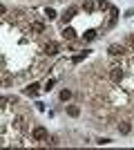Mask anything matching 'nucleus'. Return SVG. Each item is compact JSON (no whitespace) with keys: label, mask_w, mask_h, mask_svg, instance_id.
Masks as SVG:
<instances>
[{"label":"nucleus","mask_w":134,"mask_h":150,"mask_svg":"<svg viewBox=\"0 0 134 150\" xmlns=\"http://www.w3.org/2000/svg\"><path fill=\"white\" fill-rule=\"evenodd\" d=\"M51 88H54V81H47V83H45V90H47V92H49Z\"/></svg>","instance_id":"nucleus-16"},{"label":"nucleus","mask_w":134,"mask_h":150,"mask_svg":"<svg viewBox=\"0 0 134 150\" xmlns=\"http://www.w3.org/2000/svg\"><path fill=\"white\" fill-rule=\"evenodd\" d=\"M67 114H69V117H78V114H81V110H78L76 105H69V108H67Z\"/></svg>","instance_id":"nucleus-9"},{"label":"nucleus","mask_w":134,"mask_h":150,"mask_svg":"<svg viewBox=\"0 0 134 150\" xmlns=\"http://www.w3.org/2000/svg\"><path fill=\"white\" fill-rule=\"evenodd\" d=\"M83 9H85V11H92V9H94V2H92V0H85Z\"/></svg>","instance_id":"nucleus-12"},{"label":"nucleus","mask_w":134,"mask_h":150,"mask_svg":"<svg viewBox=\"0 0 134 150\" xmlns=\"http://www.w3.org/2000/svg\"><path fill=\"white\" fill-rule=\"evenodd\" d=\"M43 52L47 54V56H54V54H58V43H45V47H43Z\"/></svg>","instance_id":"nucleus-1"},{"label":"nucleus","mask_w":134,"mask_h":150,"mask_svg":"<svg viewBox=\"0 0 134 150\" xmlns=\"http://www.w3.org/2000/svg\"><path fill=\"white\" fill-rule=\"evenodd\" d=\"M94 38H96V31L94 29H87V31H85V40H94Z\"/></svg>","instance_id":"nucleus-11"},{"label":"nucleus","mask_w":134,"mask_h":150,"mask_svg":"<svg viewBox=\"0 0 134 150\" xmlns=\"http://www.w3.org/2000/svg\"><path fill=\"white\" fill-rule=\"evenodd\" d=\"M63 38H67V40H74V38H76V31L72 29V27H65V29H63Z\"/></svg>","instance_id":"nucleus-5"},{"label":"nucleus","mask_w":134,"mask_h":150,"mask_svg":"<svg viewBox=\"0 0 134 150\" xmlns=\"http://www.w3.org/2000/svg\"><path fill=\"white\" fill-rule=\"evenodd\" d=\"M45 16H47L49 20H54V18H56V11H54V9H47V11H45Z\"/></svg>","instance_id":"nucleus-14"},{"label":"nucleus","mask_w":134,"mask_h":150,"mask_svg":"<svg viewBox=\"0 0 134 150\" xmlns=\"http://www.w3.org/2000/svg\"><path fill=\"white\" fill-rule=\"evenodd\" d=\"M130 45H132V47H134V36H130Z\"/></svg>","instance_id":"nucleus-20"},{"label":"nucleus","mask_w":134,"mask_h":150,"mask_svg":"<svg viewBox=\"0 0 134 150\" xmlns=\"http://www.w3.org/2000/svg\"><path fill=\"white\" fill-rule=\"evenodd\" d=\"M32 29H34V31H43V29H45V25H43V23H34Z\"/></svg>","instance_id":"nucleus-13"},{"label":"nucleus","mask_w":134,"mask_h":150,"mask_svg":"<svg viewBox=\"0 0 134 150\" xmlns=\"http://www.w3.org/2000/svg\"><path fill=\"white\" fill-rule=\"evenodd\" d=\"M109 54H112V56H123V54H125V47H121V45H109Z\"/></svg>","instance_id":"nucleus-4"},{"label":"nucleus","mask_w":134,"mask_h":150,"mask_svg":"<svg viewBox=\"0 0 134 150\" xmlns=\"http://www.w3.org/2000/svg\"><path fill=\"white\" fill-rule=\"evenodd\" d=\"M34 139H36V141H45V139H47V130H45L43 125H38V128H34Z\"/></svg>","instance_id":"nucleus-2"},{"label":"nucleus","mask_w":134,"mask_h":150,"mask_svg":"<svg viewBox=\"0 0 134 150\" xmlns=\"http://www.w3.org/2000/svg\"><path fill=\"white\" fill-rule=\"evenodd\" d=\"M2 103H7V99H5V96H0V105H2Z\"/></svg>","instance_id":"nucleus-19"},{"label":"nucleus","mask_w":134,"mask_h":150,"mask_svg":"<svg viewBox=\"0 0 134 150\" xmlns=\"http://www.w3.org/2000/svg\"><path fill=\"white\" fill-rule=\"evenodd\" d=\"M74 16H76V7H69V9H65V13H63L65 23H67V20H72Z\"/></svg>","instance_id":"nucleus-6"},{"label":"nucleus","mask_w":134,"mask_h":150,"mask_svg":"<svg viewBox=\"0 0 134 150\" xmlns=\"http://www.w3.org/2000/svg\"><path fill=\"white\" fill-rule=\"evenodd\" d=\"M5 11H7V7H5V5H0V16H2Z\"/></svg>","instance_id":"nucleus-18"},{"label":"nucleus","mask_w":134,"mask_h":150,"mask_svg":"<svg viewBox=\"0 0 134 150\" xmlns=\"http://www.w3.org/2000/svg\"><path fill=\"white\" fill-rule=\"evenodd\" d=\"M38 88H40L38 83H32V85H29V88H27V90H25V94H29V96H34V94L38 92Z\"/></svg>","instance_id":"nucleus-7"},{"label":"nucleus","mask_w":134,"mask_h":150,"mask_svg":"<svg viewBox=\"0 0 134 150\" xmlns=\"http://www.w3.org/2000/svg\"><path fill=\"white\" fill-rule=\"evenodd\" d=\"M98 7H101V9H109V5L105 2V0H101V2H98Z\"/></svg>","instance_id":"nucleus-17"},{"label":"nucleus","mask_w":134,"mask_h":150,"mask_svg":"<svg viewBox=\"0 0 134 150\" xmlns=\"http://www.w3.org/2000/svg\"><path fill=\"white\" fill-rule=\"evenodd\" d=\"M119 132H121V134H130V132H132V125L130 123H121L119 125Z\"/></svg>","instance_id":"nucleus-8"},{"label":"nucleus","mask_w":134,"mask_h":150,"mask_svg":"<svg viewBox=\"0 0 134 150\" xmlns=\"http://www.w3.org/2000/svg\"><path fill=\"white\" fill-rule=\"evenodd\" d=\"M109 79H112L114 83H119L123 79V69L121 67H112V69H109Z\"/></svg>","instance_id":"nucleus-3"},{"label":"nucleus","mask_w":134,"mask_h":150,"mask_svg":"<svg viewBox=\"0 0 134 150\" xmlns=\"http://www.w3.org/2000/svg\"><path fill=\"white\" fill-rule=\"evenodd\" d=\"M85 56H87V52H85V54H78V56H74V63H78V61H83Z\"/></svg>","instance_id":"nucleus-15"},{"label":"nucleus","mask_w":134,"mask_h":150,"mask_svg":"<svg viewBox=\"0 0 134 150\" xmlns=\"http://www.w3.org/2000/svg\"><path fill=\"white\" fill-rule=\"evenodd\" d=\"M72 99V90H63L60 92V101H69Z\"/></svg>","instance_id":"nucleus-10"}]
</instances>
